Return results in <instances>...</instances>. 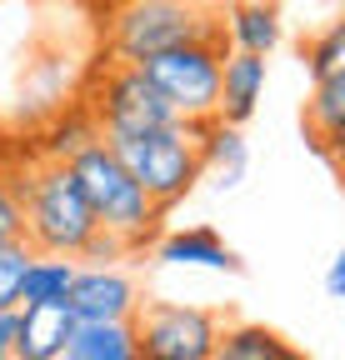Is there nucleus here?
<instances>
[{"mask_svg":"<svg viewBox=\"0 0 345 360\" xmlns=\"http://www.w3.org/2000/svg\"><path fill=\"white\" fill-rule=\"evenodd\" d=\"M20 205H25V245L40 255H80L96 236V215L85 205L70 165L60 160H30L20 165Z\"/></svg>","mask_w":345,"mask_h":360,"instance_id":"1","label":"nucleus"},{"mask_svg":"<svg viewBox=\"0 0 345 360\" xmlns=\"http://www.w3.org/2000/svg\"><path fill=\"white\" fill-rule=\"evenodd\" d=\"M75 335L65 305H15V360H60Z\"/></svg>","mask_w":345,"mask_h":360,"instance_id":"13","label":"nucleus"},{"mask_svg":"<svg viewBox=\"0 0 345 360\" xmlns=\"http://www.w3.org/2000/svg\"><path fill=\"white\" fill-rule=\"evenodd\" d=\"M70 255H30L25 260V276H20V305H65V290H70V276H75Z\"/></svg>","mask_w":345,"mask_h":360,"instance_id":"18","label":"nucleus"},{"mask_svg":"<svg viewBox=\"0 0 345 360\" xmlns=\"http://www.w3.org/2000/svg\"><path fill=\"white\" fill-rule=\"evenodd\" d=\"M215 25H221V45L226 51H250V56H271L285 25L271 0H215Z\"/></svg>","mask_w":345,"mask_h":360,"instance_id":"10","label":"nucleus"},{"mask_svg":"<svg viewBox=\"0 0 345 360\" xmlns=\"http://www.w3.org/2000/svg\"><path fill=\"white\" fill-rule=\"evenodd\" d=\"M210 360H311V355L261 321H235V326H221Z\"/></svg>","mask_w":345,"mask_h":360,"instance_id":"15","label":"nucleus"},{"mask_svg":"<svg viewBox=\"0 0 345 360\" xmlns=\"http://www.w3.org/2000/svg\"><path fill=\"white\" fill-rule=\"evenodd\" d=\"M325 290H330V300H340L345 295V250L330 260V270H325Z\"/></svg>","mask_w":345,"mask_h":360,"instance_id":"24","label":"nucleus"},{"mask_svg":"<svg viewBox=\"0 0 345 360\" xmlns=\"http://www.w3.org/2000/svg\"><path fill=\"white\" fill-rule=\"evenodd\" d=\"M221 40H185L155 51L141 60V75L160 90V101L176 110V120H210L215 115V90H221Z\"/></svg>","mask_w":345,"mask_h":360,"instance_id":"6","label":"nucleus"},{"mask_svg":"<svg viewBox=\"0 0 345 360\" xmlns=\"http://www.w3.org/2000/svg\"><path fill=\"white\" fill-rule=\"evenodd\" d=\"M125 255H136V250L125 245L120 236H110V231H100V225H96V236L85 240V250H80L75 260H85V265H120Z\"/></svg>","mask_w":345,"mask_h":360,"instance_id":"22","label":"nucleus"},{"mask_svg":"<svg viewBox=\"0 0 345 360\" xmlns=\"http://www.w3.org/2000/svg\"><path fill=\"white\" fill-rule=\"evenodd\" d=\"M266 101V56L250 51H226L221 56V90H215V120L240 125L261 110Z\"/></svg>","mask_w":345,"mask_h":360,"instance_id":"12","label":"nucleus"},{"mask_svg":"<svg viewBox=\"0 0 345 360\" xmlns=\"http://www.w3.org/2000/svg\"><path fill=\"white\" fill-rule=\"evenodd\" d=\"M100 141V125H96V115L85 110L80 101L70 105V110H60L46 130H40V141H35V155L40 160H60V165H70L85 146H96Z\"/></svg>","mask_w":345,"mask_h":360,"instance_id":"16","label":"nucleus"},{"mask_svg":"<svg viewBox=\"0 0 345 360\" xmlns=\"http://www.w3.org/2000/svg\"><path fill=\"white\" fill-rule=\"evenodd\" d=\"M306 70H311V80H325V75L345 70V25H325L306 45Z\"/></svg>","mask_w":345,"mask_h":360,"instance_id":"20","label":"nucleus"},{"mask_svg":"<svg viewBox=\"0 0 345 360\" xmlns=\"http://www.w3.org/2000/svg\"><path fill=\"white\" fill-rule=\"evenodd\" d=\"M185 40H221L210 6L190 0H105V60L141 65L155 51Z\"/></svg>","mask_w":345,"mask_h":360,"instance_id":"2","label":"nucleus"},{"mask_svg":"<svg viewBox=\"0 0 345 360\" xmlns=\"http://www.w3.org/2000/svg\"><path fill=\"white\" fill-rule=\"evenodd\" d=\"M190 6H215V0H190Z\"/></svg>","mask_w":345,"mask_h":360,"instance_id":"25","label":"nucleus"},{"mask_svg":"<svg viewBox=\"0 0 345 360\" xmlns=\"http://www.w3.org/2000/svg\"><path fill=\"white\" fill-rule=\"evenodd\" d=\"M70 175H75V186H80V195H85V205H91L100 231L120 236L131 250H145L160 236V210L150 205V195L141 191V180L125 170V160L105 141L85 146L70 160Z\"/></svg>","mask_w":345,"mask_h":360,"instance_id":"3","label":"nucleus"},{"mask_svg":"<svg viewBox=\"0 0 345 360\" xmlns=\"http://www.w3.org/2000/svg\"><path fill=\"white\" fill-rule=\"evenodd\" d=\"M80 105L96 115L105 146L136 141V135L176 120V110L160 101V90L141 75V65H120V60H100L91 70V80L80 90Z\"/></svg>","mask_w":345,"mask_h":360,"instance_id":"4","label":"nucleus"},{"mask_svg":"<svg viewBox=\"0 0 345 360\" xmlns=\"http://www.w3.org/2000/svg\"><path fill=\"white\" fill-rule=\"evenodd\" d=\"M25 240V205H20V165H0V245Z\"/></svg>","mask_w":345,"mask_h":360,"instance_id":"19","label":"nucleus"},{"mask_svg":"<svg viewBox=\"0 0 345 360\" xmlns=\"http://www.w3.org/2000/svg\"><path fill=\"white\" fill-rule=\"evenodd\" d=\"M195 125V165H200V180H210L215 195H230L240 191V180L250 170V146L240 125H226V120H190Z\"/></svg>","mask_w":345,"mask_h":360,"instance_id":"9","label":"nucleus"},{"mask_svg":"<svg viewBox=\"0 0 345 360\" xmlns=\"http://www.w3.org/2000/svg\"><path fill=\"white\" fill-rule=\"evenodd\" d=\"M65 310L75 315V326L131 321L141 310V285L120 265H75L70 290H65Z\"/></svg>","mask_w":345,"mask_h":360,"instance_id":"8","label":"nucleus"},{"mask_svg":"<svg viewBox=\"0 0 345 360\" xmlns=\"http://www.w3.org/2000/svg\"><path fill=\"white\" fill-rule=\"evenodd\" d=\"M0 360H15V310H0Z\"/></svg>","mask_w":345,"mask_h":360,"instance_id":"23","label":"nucleus"},{"mask_svg":"<svg viewBox=\"0 0 345 360\" xmlns=\"http://www.w3.org/2000/svg\"><path fill=\"white\" fill-rule=\"evenodd\" d=\"M60 360H145L136 345L131 321H100V326H75Z\"/></svg>","mask_w":345,"mask_h":360,"instance_id":"17","label":"nucleus"},{"mask_svg":"<svg viewBox=\"0 0 345 360\" xmlns=\"http://www.w3.org/2000/svg\"><path fill=\"white\" fill-rule=\"evenodd\" d=\"M35 250L25 240H11V245H0V310H15L20 305V276H25V260Z\"/></svg>","mask_w":345,"mask_h":360,"instance_id":"21","label":"nucleus"},{"mask_svg":"<svg viewBox=\"0 0 345 360\" xmlns=\"http://www.w3.org/2000/svg\"><path fill=\"white\" fill-rule=\"evenodd\" d=\"M125 170L141 180V191L150 195V205L165 215L176 210L195 186H200V165H195V125L190 120H170L160 130H145L136 141L110 146Z\"/></svg>","mask_w":345,"mask_h":360,"instance_id":"5","label":"nucleus"},{"mask_svg":"<svg viewBox=\"0 0 345 360\" xmlns=\"http://www.w3.org/2000/svg\"><path fill=\"white\" fill-rule=\"evenodd\" d=\"M306 141L315 146V155L340 160V141H345V70L315 80L311 101H306Z\"/></svg>","mask_w":345,"mask_h":360,"instance_id":"14","label":"nucleus"},{"mask_svg":"<svg viewBox=\"0 0 345 360\" xmlns=\"http://www.w3.org/2000/svg\"><path fill=\"white\" fill-rule=\"evenodd\" d=\"M150 255L170 270H215V276H240V255L210 231V225H190V231H170L150 240Z\"/></svg>","mask_w":345,"mask_h":360,"instance_id":"11","label":"nucleus"},{"mask_svg":"<svg viewBox=\"0 0 345 360\" xmlns=\"http://www.w3.org/2000/svg\"><path fill=\"white\" fill-rule=\"evenodd\" d=\"M131 326L145 360H210L221 340V315L181 300H141Z\"/></svg>","mask_w":345,"mask_h":360,"instance_id":"7","label":"nucleus"}]
</instances>
